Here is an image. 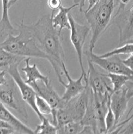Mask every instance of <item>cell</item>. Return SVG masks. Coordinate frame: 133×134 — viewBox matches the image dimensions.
<instances>
[{"label":"cell","mask_w":133,"mask_h":134,"mask_svg":"<svg viewBox=\"0 0 133 134\" xmlns=\"http://www.w3.org/2000/svg\"><path fill=\"white\" fill-rule=\"evenodd\" d=\"M26 27L39 48L50 57V63L61 83L64 81L63 64L65 63V56L61 34L53 25L52 15L44 16L35 23L26 25Z\"/></svg>","instance_id":"1"},{"label":"cell","mask_w":133,"mask_h":134,"mask_svg":"<svg viewBox=\"0 0 133 134\" xmlns=\"http://www.w3.org/2000/svg\"><path fill=\"white\" fill-rule=\"evenodd\" d=\"M18 28V34H8L5 40L0 44V47L18 56L42 58L50 62V57L38 46L23 21Z\"/></svg>","instance_id":"2"},{"label":"cell","mask_w":133,"mask_h":134,"mask_svg":"<svg viewBox=\"0 0 133 134\" xmlns=\"http://www.w3.org/2000/svg\"><path fill=\"white\" fill-rule=\"evenodd\" d=\"M115 0H99L89 10L85 11V18L90 28V51H93L100 38L112 24Z\"/></svg>","instance_id":"3"},{"label":"cell","mask_w":133,"mask_h":134,"mask_svg":"<svg viewBox=\"0 0 133 134\" xmlns=\"http://www.w3.org/2000/svg\"><path fill=\"white\" fill-rule=\"evenodd\" d=\"M68 17L71 26V41L77 54L81 73L84 75V79L86 80L87 72L85 71L83 63V48L87 38L90 32V28L87 26L78 23L70 13L68 14Z\"/></svg>","instance_id":"4"},{"label":"cell","mask_w":133,"mask_h":134,"mask_svg":"<svg viewBox=\"0 0 133 134\" xmlns=\"http://www.w3.org/2000/svg\"><path fill=\"white\" fill-rule=\"evenodd\" d=\"M20 62L21 61H16L10 65L8 67V72L17 85L23 100L30 107L41 121L45 116L41 115L37 108L36 98L37 94L33 88L27 83L22 77L19 70Z\"/></svg>","instance_id":"5"},{"label":"cell","mask_w":133,"mask_h":134,"mask_svg":"<svg viewBox=\"0 0 133 134\" xmlns=\"http://www.w3.org/2000/svg\"><path fill=\"white\" fill-rule=\"evenodd\" d=\"M84 53L87 59H89L93 63L101 67L108 73L125 75L133 79V70L123 63L119 55L104 58L89 50L86 51Z\"/></svg>","instance_id":"6"},{"label":"cell","mask_w":133,"mask_h":134,"mask_svg":"<svg viewBox=\"0 0 133 134\" xmlns=\"http://www.w3.org/2000/svg\"><path fill=\"white\" fill-rule=\"evenodd\" d=\"M88 61V69L87 72V78L85 85H88L94 93L105 94H111L113 88L109 79L105 73L99 72L89 59Z\"/></svg>","instance_id":"7"},{"label":"cell","mask_w":133,"mask_h":134,"mask_svg":"<svg viewBox=\"0 0 133 134\" xmlns=\"http://www.w3.org/2000/svg\"><path fill=\"white\" fill-rule=\"evenodd\" d=\"M112 23L116 25L119 30L118 46L133 39V4L129 9L115 14Z\"/></svg>","instance_id":"8"},{"label":"cell","mask_w":133,"mask_h":134,"mask_svg":"<svg viewBox=\"0 0 133 134\" xmlns=\"http://www.w3.org/2000/svg\"><path fill=\"white\" fill-rule=\"evenodd\" d=\"M30 85L33 88L38 95L45 99L51 105L52 109L51 115L53 120H55L57 110L64 105L65 102L55 90L51 82L47 85L42 81L38 80Z\"/></svg>","instance_id":"9"},{"label":"cell","mask_w":133,"mask_h":134,"mask_svg":"<svg viewBox=\"0 0 133 134\" xmlns=\"http://www.w3.org/2000/svg\"><path fill=\"white\" fill-rule=\"evenodd\" d=\"M63 69L68 80V83H66L63 81L61 83L65 88V91L61 97L64 102H68L83 92L86 85L83 83V80L84 79V75L83 73H81L78 79H74L71 77L69 73L65 63L63 64Z\"/></svg>","instance_id":"10"},{"label":"cell","mask_w":133,"mask_h":134,"mask_svg":"<svg viewBox=\"0 0 133 134\" xmlns=\"http://www.w3.org/2000/svg\"><path fill=\"white\" fill-rule=\"evenodd\" d=\"M129 101L126 86L118 91L113 92L110 95L109 104L115 115L116 127L126 111Z\"/></svg>","instance_id":"11"},{"label":"cell","mask_w":133,"mask_h":134,"mask_svg":"<svg viewBox=\"0 0 133 134\" xmlns=\"http://www.w3.org/2000/svg\"><path fill=\"white\" fill-rule=\"evenodd\" d=\"M0 120L10 125L16 132L21 134H35L34 131L21 121L0 101Z\"/></svg>","instance_id":"12"},{"label":"cell","mask_w":133,"mask_h":134,"mask_svg":"<svg viewBox=\"0 0 133 134\" xmlns=\"http://www.w3.org/2000/svg\"><path fill=\"white\" fill-rule=\"evenodd\" d=\"M31 57H25L23 60L25 63V66L23 67L21 70L26 75V79L25 80V82L30 85L32 83L36 82L38 80H40L45 84H49L51 81L48 77L41 72L36 64L31 65Z\"/></svg>","instance_id":"13"},{"label":"cell","mask_w":133,"mask_h":134,"mask_svg":"<svg viewBox=\"0 0 133 134\" xmlns=\"http://www.w3.org/2000/svg\"><path fill=\"white\" fill-rule=\"evenodd\" d=\"M77 7H79L78 5L76 4L69 7H65L62 5L59 8V12L56 15H54V11H53L52 14V24L54 28L58 29L61 34L62 30L65 28L70 30L71 26L68 14L73 9Z\"/></svg>","instance_id":"14"},{"label":"cell","mask_w":133,"mask_h":134,"mask_svg":"<svg viewBox=\"0 0 133 134\" xmlns=\"http://www.w3.org/2000/svg\"><path fill=\"white\" fill-rule=\"evenodd\" d=\"M0 101L5 105L16 110L26 119H27V111L22 109L19 106L15 98L14 91L12 88L8 87L0 89Z\"/></svg>","instance_id":"15"},{"label":"cell","mask_w":133,"mask_h":134,"mask_svg":"<svg viewBox=\"0 0 133 134\" xmlns=\"http://www.w3.org/2000/svg\"><path fill=\"white\" fill-rule=\"evenodd\" d=\"M9 2L10 0H2V15L0 20V32L1 34L5 32H9V34H12V32L15 31L8 14Z\"/></svg>","instance_id":"16"},{"label":"cell","mask_w":133,"mask_h":134,"mask_svg":"<svg viewBox=\"0 0 133 134\" xmlns=\"http://www.w3.org/2000/svg\"><path fill=\"white\" fill-rule=\"evenodd\" d=\"M109 79L112 86L113 91L115 92L122 88L130 80H133L130 77L123 74L108 73L105 74Z\"/></svg>","instance_id":"17"},{"label":"cell","mask_w":133,"mask_h":134,"mask_svg":"<svg viewBox=\"0 0 133 134\" xmlns=\"http://www.w3.org/2000/svg\"><path fill=\"white\" fill-rule=\"evenodd\" d=\"M81 121H72L60 127H57V134H80L83 128Z\"/></svg>","instance_id":"18"},{"label":"cell","mask_w":133,"mask_h":134,"mask_svg":"<svg viewBox=\"0 0 133 134\" xmlns=\"http://www.w3.org/2000/svg\"><path fill=\"white\" fill-rule=\"evenodd\" d=\"M133 54V43H128L102 55L101 57H109L114 55H131Z\"/></svg>","instance_id":"19"},{"label":"cell","mask_w":133,"mask_h":134,"mask_svg":"<svg viewBox=\"0 0 133 134\" xmlns=\"http://www.w3.org/2000/svg\"><path fill=\"white\" fill-rule=\"evenodd\" d=\"M57 127L45 116L41 124L37 125L34 132L35 134H57Z\"/></svg>","instance_id":"20"},{"label":"cell","mask_w":133,"mask_h":134,"mask_svg":"<svg viewBox=\"0 0 133 134\" xmlns=\"http://www.w3.org/2000/svg\"><path fill=\"white\" fill-rule=\"evenodd\" d=\"M23 58L12 54L0 47V68L8 67L15 62L21 61Z\"/></svg>","instance_id":"21"},{"label":"cell","mask_w":133,"mask_h":134,"mask_svg":"<svg viewBox=\"0 0 133 134\" xmlns=\"http://www.w3.org/2000/svg\"><path fill=\"white\" fill-rule=\"evenodd\" d=\"M36 104L39 112L43 116L52 115V109L51 105L45 99L38 94L36 96Z\"/></svg>","instance_id":"22"},{"label":"cell","mask_w":133,"mask_h":134,"mask_svg":"<svg viewBox=\"0 0 133 134\" xmlns=\"http://www.w3.org/2000/svg\"><path fill=\"white\" fill-rule=\"evenodd\" d=\"M105 123L106 129V133H111L116 127V121L115 115L110 107L109 103L108 109L105 118Z\"/></svg>","instance_id":"23"},{"label":"cell","mask_w":133,"mask_h":134,"mask_svg":"<svg viewBox=\"0 0 133 134\" xmlns=\"http://www.w3.org/2000/svg\"><path fill=\"white\" fill-rule=\"evenodd\" d=\"M111 133L123 134H133V116L124 125L118 127Z\"/></svg>","instance_id":"24"},{"label":"cell","mask_w":133,"mask_h":134,"mask_svg":"<svg viewBox=\"0 0 133 134\" xmlns=\"http://www.w3.org/2000/svg\"><path fill=\"white\" fill-rule=\"evenodd\" d=\"M127 88V97L128 99L130 100L131 98H133V80H130L128 81L125 85ZM133 110V104L132 105L131 109L128 113L126 118H128L129 115L132 112Z\"/></svg>","instance_id":"25"},{"label":"cell","mask_w":133,"mask_h":134,"mask_svg":"<svg viewBox=\"0 0 133 134\" xmlns=\"http://www.w3.org/2000/svg\"><path fill=\"white\" fill-rule=\"evenodd\" d=\"M48 6L51 9L53 10V11L59 9L60 7L62 6V1L61 0H48Z\"/></svg>","instance_id":"26"},{"label":"cell","mask_w":133,"mask_h":134,"mask_svg":"<svg viewBox=\"0 0 133 134\" xmlns=\"http://www.w3.org/2000/svg\"><path fill=\"white\" fill-rule=\"evenodd\" d=\"M131 0H117L118 3L119 4V7L117 11L115 14L121 12L123 10H125V8L128 5Z\"/></svg>","instance_id":"27"},{"label":"cell","mask_w":133,"mask_h":134,"mask_svg":"<svg viewBox=\"0 0 133 134\" xmlns=\"http://www.w3.org/2000/svg\"><path fill=\"white\" fill-rule=\"evenodd\" d=\"M122 61L127 67L133 71V54L130 55L127 58Z\"/></svg>","instance_id":"28"},{"label":"cell","mask_w":133,"mask_h":134,"mask_svg":"<svg viewBox=\"0 0 133 134\" xmlns=\"http://www.w3.org/2000/svg\"><path fill=\"white\" fill-rule=\"evenodd\" d=\"M6 72L5 70H0V87L7 85V80L6 78Z\"/></svg>","instance_id":"29"},{"label":"cell","mask_w":133,"mask_h":134,"mask_svg":"<svg viewBox=\"0 0 133 134\" xmlns=\"http://www.w3.org/2000/svg\"><path fill=\"white\" fill-rule=\"evenodd\" d=\"M80 134H95L93 129L89 126H84Z\"/></svg>","instance_id":"30"},{"label":"cell","mask_w":133,"mask_h":134,"mask_svg":"<svg viewBox=\"0 0 133 134\" xmlns=\"http://www.w3.org/2000/svg\"><path fill=\"white\" fill-rule=\"evenodd\" d=\"M86 0H73L74 4H78L79 7V10L81 12L83 11V8L85 6Z\"/></svg>","instance_id":"31"},{"label":"cell","mask_w":133,"mask_h":134,"mask_svg":"<svg viewBox=\"0 0 133 134\" xmlns=\"http://www.w3.org/2000/svg\"><path fill=\"white\" fill-rule=\"evenodd\" d=\"M99 0H88V7L85 11L89 10L99 2Z\"/></svg>","instance_id":"32"},{"label":"cell","mask_w":133,"mask_h":134,"mask_svg":"<svg viewBox=\"0 0 133 134\" xmlns=\"http://www.w3.org/2000/svg\"><path fill=\"white\" fill-rule=\"evenodd\" d=\"M2 128H12V127L6 122H4L2 120H0V129Z\"/></svg>","instance_id":"33"},{"label":"cell","mask_w":133,"mask_h":134,"mask_svg":"<svg viewBox=\"0 0 133 134\" xmlns=\"http://www.w3.org/2000/svg\"><path fill=\"white\" fill-rule=\"evenodd\" d=\"M132 116H133V114L132 115H131V116H129L128 118H127L126 119V120H125L124 121H123V122H120L117 126H116V127H115V128H117V127H120V126H122V125H124V124H125L126 122H127L128 121H129V120L130 119H131Z\"/></svg>","instance_id":"34"},{"label":"cell","mask_w":133,"mask_h":134,"mask_svg":"<svg viewBox=\"0 0 133 134\" xmlns=\"http://www.w3.org/2000/svg\"><path fill=\"white\" fill-rule=\"evenodd\" d=\"M18 0H10L9 3V8L13 6Z\"/></svg>","instance_id":"35"},{"label":"cell","mask_w":133,"mask_h":134,"mask_svg":"<svg viewBox=\"0 0 133 134\" xmlns=\"http://www.w3.org/2000/svg\"><path fill=\"white\" fill-rule=\"evenodd\" d=\"M133 43V39H131V40H130V41H129L127 43Z\"/></svg>","instance_id":"36"}]
</instances>
